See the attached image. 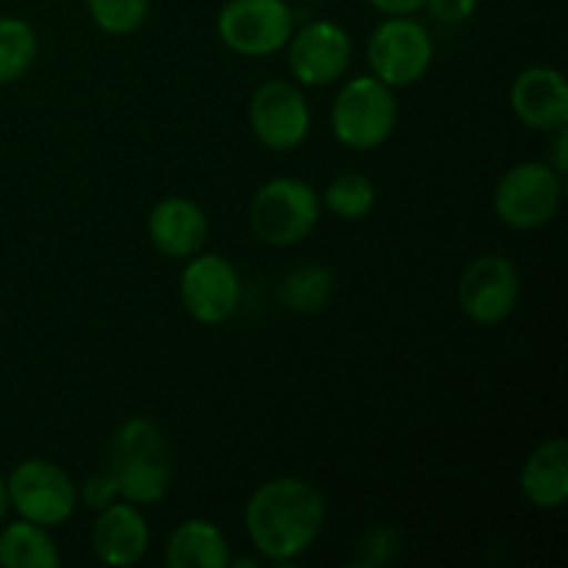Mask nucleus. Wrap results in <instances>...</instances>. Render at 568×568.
<instances>
[{"label": "nucleus", "instance_id": "obj_9", "mask_svg": "<svg viewBox=\"0 0 568 568\" xmlns=\"http://www.w3.org/2000/svg\"><path fill=\"white\" fill-rule=\"evenodd\" d=\"M521 297L519 270L505 255H480L458 281L460 311L477 325H499L514 314Z\"/></svg>", "mask_w": 568, "mask_h": 568}, {"label": "nucleus", "instance_id": "obj_4", "mask_svg": "<svg viewBox=\"0 0 568 568\" xmlns=\"http://www.w3.org/2000/svg\"><path fill=\"white\" fill-rule=\"evenodd\" d=\"M322 197L300 178H275L255 192L250 203V227L272 247H292L311 236L320 222Z\"/></svg>", "mask_w": 568, "mask_h": 568}, {"label": "nucleus", "instance_id": "obj_25", "mask_svg": "<svg viewBox=\"0 0 568 568\" xmlns=\"http://www.w3.org/2000/svg\"><path fill=\"white\" fill-rule=\"evenodd\" d=\"M425 9L430 17L444 26H460L469 20L477 9V0H425Z\"/></svg>", "mask_w": 568, "mask_h": 568}, {"label": "nucleus", "instance_id": "obj_10", "mask_svg": "<svg viewBox=\"0 0 568 568\" xmlns=\"http://www.w3.org/2000/svg\"><path fill=\"white\" fill-rule=\"evenodd\" d=\"M181 303L200 325H222L242 303L236 266L216 253L192 255L181 272Z\"/></svg>", "mask_w": 568, "mask_h": 568}, {"label": "nucleus", "instance_id": "obj_15", "mask_svg": "<svg viewBox=\"0 0 568 568\" xmlns=\"http://www.w3.org/2000/svg\"><path fill=\"white\" fill-rule=\"evenodd\" d=\"M150 547V527L133 503H111L98 510L92 527V552L105 566H133Z\"/></svg>", "mask_w": 568, "mask_h": 568}, {"label": "nucleus", "instance_id": "obj_3", "mask_svg": "<svg viewBox=\"0 0 568 568\" xmlns=\"http://www.w3.org/2000/svg\"><path fill=\"white\" fill-rule=\"evenodd\" d=\"M333 136L349 150H377L397 125L394 89L375 75H358L342 87L331 109Z\"/></svg>", "mask_w": 568, "mask_h": 568}, {"label": "nucleus", "instance_id": "obj_20", "mask_svg": "<svg viewBox=\"0 0 568 568\" xmlns=\"http://www.w3.org/2000/svg\"><path fill=\"white\" fill-rule=\"evenodd\" d=\"M333 294V275L325 266L305 264L288 272L281 283V303L297 314H314L325 308Z\"/></svg>", "mask_w": 568, "mask_h": 568}, {"label": "nucleus", "instance_id": "obj_11", "mask_svg": "<svg viewBox=\"0 0 568 568\" xmlns=\"http://www.w3.org/2000/svg\"><path fill=\"white\" fill-rule=\"evenodd\" d=\"M253 136L270 150H294L308 139L311 109L303 89L292 81H266L250 100Z\"/></svg>", "mask_w": 568, "mask_h": 568}, {"label": "nucleus", "instance_id": "obj_22", "mask_svg": "<svg viewBox=\"0 0 568 568\" xmlns=\"http://www.w3.org/2000/svg\"><path fill=\"white\" fill-rule=\"evenodd\" d=\"M87 9L100 31L111 37H125L144 26L150 0H87Z\"/></svg>", "mask_w": 568, "mask_h": 568}, {"label": "nucleus", "instance_id": "obj_1", "mask_svg": "<svg viewBox=\"0 0 568 568\" xmlns=\"http://www.w3.org/2000/svg\"><path fill=\"white\" fill-rule=\"evenodd\" d=\"M244 527L253 547L275 564H288L308 552L325 527V499L300 477L266 480L250 497Z\"/></svg>", "mask_w": 568, "mask_h": 568}, {"label": "nucleus", "instance_id": "obj_21", "mask_svg": "<svg viewBox=\"0 0 568 568\" xmlns=\"http://www.w3.org/2000/svg\"><path fill=\"white\" fill-rule=\"evenodd\" d=\"M377 203L375 183L358 172H344L333 178L331 186L325 189V205L338 220H364L372 214Z\"/></svg>", "mask_w": 568, "mask_h": 568}, {"label": "nucleus", "instance_id": "obj_24", "mask_svg": "<svg viewBox=\"0 0 568 568\" xmlns=\"http://www.w3.org/2000/svg\"><path fill=\"white\" fill-rule=\"evenodd\" d=\"M81 497L92 510H103L120 499V488H116L114 477L109 471H98V475L87 477V483L81 488Z\"/></svg>", "mask_w": 568, "mask_h": 568}, {"label": "nucleus", "instance_id": "obj_28", "mask_svg": "<svg viewBox=\"0 0 568 568\" xmlns=\"http://www.w3.org/2000/svg\"><path fill=\"white\" fill-rule=\"evenodd\" d=\"M11 503H9V486H6V477H0V521L6 519V514H9Z\"/></svg>", "mask_w": 568, "mask_h": 568}, {"label": "nucleus", "instance_id": "obj_19", "mask_svg": "<svg viewBox=\"0 0 568 568\" xmlns=\"http://www.w3.org/2000/svg\"><path fill=\"white\" fill-rule=\"evenodd\" d=\"M39 53L37 31L20 17H0V87L14 83L33 67Z\"/></svg>", "mask_w": 568, "mask_h": 568}, {"label": "nucleus", "instance_id": "obj_5", "mask_svg": "<svg viewBox=\"0 0 568 568\" xmlns=\"http://www.w3.org/2000/svg\"><path fill=\"white\" fill-rule=\"evenodd\" d=\"M560 197V172L544 161H521L499 178L494 189V211L514 231H538L555 220Z\"/></svg>", "mask_w": 568, "mask_h": 568}, {"label": "nucleus", "instance_id": "obj_14", "mask_svg": "<svg viewBox=\"0 0 568 568\" xmlns=\"http://www.w3.org/2000/svg\"><path fill=\"white\" fill-rule=\"evenodd\" d=\"M148 236L166 258H192L209 239V216L194 200L164 197L150 211Z\"/></svg>", "mask_w": 568, "mask_h": 568}, {"label": "nucleus", "instance_id": "obj_8", "mask_svg": "<svg viewBox=\"0 0 568 568\" xmlns=\"http://www.w3.org/2000/svg\"><path fill=\"white\" fill-rule=\"evenodd\" d=\"M222 42L239 55H272L294 33V11L286 0H227L216 17Z\"/></svg>", "mask_w": 568, "mask_h": 568}, {"label": "nucleus", "instance_id": "obj_16", "mask_svg": "<svg viewBox=\"0 0 568 568\" xmlns=\"http://www.w3.org/2000/svg\"><path fill=\"white\" fill-rule=\"evenodd\" d=\"M521 494L532 508L555 510L568 499V444L566 438L541 442L525 460L519 475Z\"/></svg>", "mask_w": 568, "mask_h": 568}, {"label": "nucleus", "instance_id": "obj_2", "mask_svg": "<svg viewBox=\"0 0 568 568\" xmlns=\"http://www.w3.org/2000/svg\"><path fill=\"white\" fill-rule=\"evenodd\" d=\"M105 471L114 477L120 497L128 503H161L172 483V455L164 433L144 416L122 422L109 442Z\"/></svg>", "mask_w": 568, "mask_h": 568}, {"label": "nucleus", "instance_id": "obj_27", "mask_svg": "<svg viewBox=\"0 0 568 568\" xmlns=\"http://www.w3.org/2000/svg\"><path fill=\"white\" fill-rule=\"evenodd\" d=\"M555 133V161L549 166H552L555 172H560V175H566L568 170V159H566V144H568V131L566 128H558Z\"/></svg>", "mask_w": 568, "mask_h": 568}, {"label": "nucleus", "instance_id": "obj_6", "mask_svg": "<svg viewBox=\"0 0 568 568\" xmlns=\"http://www.w3.org/2000/svg\"><path fill=\"white\" fill-rule=\"evenodd\" d=\"M372 75L386 87L399 89L422 81L433 64V37L410 14L386 17L377 22L366 44Z\"/></svg>", "mask_w": 568, "mask_h": 568}, {"label": "nucleus", "instance_id": "obj_29", "mask_svg": "<svg viewBox=\"0 0 568 568\" xmlns=\"http://www.w3.org/2000/svg\"><path fill=\"white\" fill-rule=\"evenodd\" d=\"M311 3H322V0H311Z\"/></svg>", "mask_w": 568, "mask_h": 568}, {"label": "nucleus", "instance_id": "obj_7", "mask_svg": "<svg viewBox=\"0 0 568 568\" xmlns=\"http://www.w3.org/2000/svg\"><path fill=\"white\" fill-rule=\"evenodd\" d=\"M9 503L20 519L42 527H59L75 514L78 488L59 464L44 458H28L14 466L9 477Z\"/></svg>", "mask_w": 568, "mask_h": 568}, {"label": "nucleus", "instance_id": "obj_13", "mask_svg": "<svg viewBox=\"0 0 568 568\" xmlns=\"http://www.w3.org/2000/svg\"><path fill=\"white\" fill-rule=\"evenodd\" d=\"M510 109L532 131H558L568 125V83L552 67H530L510 87Z\"/></svg>", "mask_w": 568, "mask_h": 568}, {"label": "nucleus", "instance_id": "obj_12", "mask_svg": "<svg viewBox=\"0 0 568 568\" xmlns=\"http://www.w3.org/2000/svg\"><path fill=\"white\" fill-rule=\"evenodd\" d=\"M288 70L303 87L336 83L353 61V42L338 22L314 20L292 33L286 42Z\"/></svg>", "mask_w": 568, "mask_h": 568}, {"label": "nucleus", "instance_id": "obj_26", "mask_svg": "<svg viewBox=\"0 0 568 568\" xmlns=\"http://www.w3.org/2000/svg\"><path fill=\"white\" fill-rule=\"evenodd\" d=\"M369 6H375L377 11L388 17H403V14H416L419 9H425V0H366Z\"/></svg>", "mask_w": 568, "mask_h": 568}, {"label": "nucleus", "instance_id": "obj_18", "mask_svg": "<svg viewBox=\"0 0 568 568\" xmlns=\"http://www.w3.org/2000/svg\"><path fill=\"white\" fill-rule=\"evenodd\" d=\"M61 555L48 527L17 519L0 530V566L3 568H55Z\"/></svg>", "mask_w": 568, "mask_h": 568}, {"label": "nucleus", "instance_id": "obj_17", "mask_svg": "<svg viewBox=\"0 0 568 568\" xmlns=\"http://www.w3.org/2000/svg\"><path fill=\"white\" fill-rule=\"evenodd\" d=\"M164 560L170 568H227L231 547L214 521L189 519L172 530Z\"/></svg>", "mask_w": 568, "mask_h": 568}, {"label": "nucleus", "instance_id": "obj_23", "mask_svg": "<svg viewBox=\"0 0 568 568\" xmlns=\"http://www.w3.org/2000/svg\"><path fill=\"white\" fill-rule=\"evenodd\" d=\"M355 552H358V558H355L358 566H386L392 564L394 552H397V536L388 527H372L361 536Z\"/></svg>", "mask_w": 568, "mask_h": 568}]
</instances>
